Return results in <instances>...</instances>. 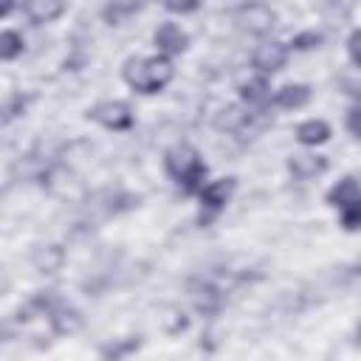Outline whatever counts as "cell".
I'll list each match as a JSON object with an SVG mask.
<instances>
[{"instance_id":"cell-20","label":"cell","mask_w":361,"mask_h":361,"mask_svg":"<svg viewBox=\"0 0 361 361\" xmlns=\"http://www.w3.org/2000/svg\"><path fill=\"white\" fill-rule=\"evenodd\" d=\"M319 42H322V34H316V31H305V34L293 37V48H299V51H305V48H316Z\"/></svg>"},{"instance_id":"cell-15","label":"cell","mask_w":361,"mask_h":361,"mask_svg":"<svg viewBox=\"0 0 361 361\" xmlns=\"http://www.w3.org/2000/svg\"><path fill=\"white\" fill-rule=\"evenodd\" d=\"M307 99H310V87H307V85H285V87L276 90V96H274V102H276L279 107H288V110H296V107L307 104Z\"/></svg>"},{"instance_id":"cell-6","label":"cell","mask_w":361,"mask_h":361,"mask_svg":"<svg viewBox=\"0 0 361 361\" xmlns=\"http://www.w3.org/2000/svg\"><path fill=\"white\" fill-rule=\"evenodd\" d=\"M285 59H288V48L282 45V42H262L257 51H254V68L257 71H262V73H274V71H279L282 65H285Z\"/></svg>"},{"instance_id":"cell-16","label":"cell","mask_w":361,"mask_h":361,"mask_svg":"<svg viewBox=\"0 0 361 361\" xmlns=\"http://www.w3.org/2000/svg\"><path fill=\"white\" fill-rule=\"evenodd\" d=\"M296 138H299L302 144H324V141L330 138V127H327V121L310 118V121L299 124V130H296Z\"/></svg>"},{"instance_id":"cell-17","label":"cell","mask_w":361,"mask_h":361,"mask_svg":"<svg viewBox=\"0 0 361 361\" xmlns=\"http://www.w3.org/2000/svg\"><path fill=\"white\" fill-rule=\"evenodd\" d=\"M141 3H144V0H110V6L104 8V17H107V20H110V23L116 25V23H118L121 17L133 14V11H135V8L141 6Z\"/></svg>"},{"instance_id":"cell-3","label":"cell","mask_w":361,"mask_h":361,"mask_svg":"<svg viewBox=\"0 0 361 361\" xmlns=\"http://www.w3.org/2000/svg\"><path fill=\"white\" fill-rule=\"evenodd\" d=\"M31 305H37V307L48 316L54 333H59V336H65V333H76V330L82 327V316H79V310H73L71 305L59 302V299L51 296V293H48V296H37Z\"/></svg>"},{"instance_id":"cell-19","label":"cell","mask_w":361,"mask_h":361,"mask_svg":"<svg viewBox=\"0 0 361 361\" xmlns=\"http://www.w3.org/2000/svg\"><path fill=\"white\" fill-rule=\"evenodd\" d=\"M341 223H344V228H361V200H355L353 206H344Z\"/></svg>"},{"instance_id":"cell-24","label":"cell","mask_w":361,"mask_h":361,"mask_svg":"<svg viewBox=\"0 0 361 361\" xmlns=\"http://www.w3.org/2000/svg\"><path fill=\"white\" fill-rule=\"evenodd\" d=\"M133 347H138V341H127V344H118V347H104L102 355H113V358H118L121 353H127V350H133Z\"/></svg>"},{"instance_id":"cell-23","label":"cell","mask_w":361,"mask_h":361,"mask_svg":"<svg viewBox=\"0 0 361 361\" xmlns=\"http://www.w3.org/2000/svg\"><path fill=\"white\" fill-rule=\"evenodd\" d=\"M347 48H350V56L355 65H361V31H353L350 39H347Z\"/></svg>"},{"instance_id":"cell-22","label":"cell","mask_w":361,"mask_h":361,"mask_svg":"<svg viewBox=\"0 0 361 361\" xmlns=\"http://www.w3.org/2000/svg\"><path fill=\"white\" fill-rule=\"evenodd\" d=\"M347 130H350L355 138H361V107H353V110L347 113Z\"/></svg>"},{"instance_id":"cell-18","label":"cell","mask_w":361,"mask_h":361,"mask_svg":"<svg viewBox=\"0 0 361 361\" xmlns=\"http://www.w3.org/2000/svg\"><path fill=\"white\" fill-rule=\"evenodd\" d=\"M20 51H23V37H20L17 31H8V28H6V31L0 34V56H3V59H14Z\"/></svg>"},{"instance_id":"cell-10","label":"cell","mask_w":361,"mask_h":361,"mask_svg":"<svg viewBox=\"0 0 361 361\" xmlns=\"http://www.w3.org/2000/svg\"><path fill=\"white\" fill-rule=\"evenodd\" d=\"M23 8H25V14H28L31 23L42 25V23L56 20L65 11V0H25Z\"/></svg>"},{"instance_id":"cell-14","label":"cell","mask_w":361,"mask_h":361,"mask_svg":"<svg viewBox=\"0 0 361 361\" xmlns=\"http://www.w3.org/2000/svg\"><path fill=\"white\" fill-rule=\"evenodd\" d=\"M251 121H254V113H243L240 107H226L217 116V127L228 130V133H245L251 127Z\"/></svg>"},{"instance_id":"cell-4","label":"cell","mask_w":361,"mask_h":361,"mask_svg":"<svg viewBox=\"0 0 361 361\" xmlns=\"http://www.w3.org/2000/svg\"><path fill=\"white\" fill-rule=\"evenodd\" d=\"M274 11L262 3H251V6H243L237 14H234V23L248 31V34H268L274 28Z\"/></svg>"},{"instance_id":"cell-2","label":"cell","mask_w":361,"mask_h":361,"mask_svg":"<svg viewBox=\"0 0 361 361\" xmlns=\"http://www.w3.org/2000/svg\"><path fill=\"white\" fill-rule=\"evenodd\" d=\"M166 164V172L178 180V186L186 192V195H195L203 189V178H206V164L200 161V155L189 147V144H178L166 152L164 158Z\"/></svg>"},{"instance_id":"cell-21","label":"cell","mask_w":361,"mask_h":361,"mask_svg":"<svg viewBox=\"0 0 361 361\" xmlns=\"http://www.w3.org/2000/svg\"><path fill=\"white\" fill-rule=\"evenodd\" d=\"M164 6L169 11H178V14H186V11H195L200 6V0H164Z\"/></svg>"},{"instance_id":"cell-8","label":"cell","mask_w":361,"mask_h":361,"mask_svg":"<svg viewBox=\"0 0 361 361\" xmlns=\"http://www.w3.org/2000/svg\"><path fill=\"white\" fill-rule=\"evenodd\" d=\"M152 39H155V45H158L161 54H180V51H186V45H189L186 31H180L175 23L158 25V31H155Z\"/></svg>"},{"instance_id":"cell-25","label":"cell","mask_w":361,"mask_h":361,"mask_svg":"<svg viewBox=\"0 0 361 361\" xmlns=\"http://www.w3.org/2000/svg\"><path fill=\"white\" fill-rule=\"evenodd\" d=\"M11 8H14V0H0V14H3V17H8Z\"/></svg>"},{"instance_id":"cell-7","label":"cell","mask_w":361,"mask_h":361,"mask_svg":"<svg viewBox=\"0 0 361 361\" xmlns=\"http://www.w3.org/2000/svg\"><path fill=\"white\" fill-rule=\"evenodd\" d=\"M234 192V178H220V180H212L206 183L197 195H200V203L209 209V212H220L226 206V200L231 197Z\"/></svg>"},{"instance_id":"cell-1","label":"cell","mask_w":361,"mask_h":361,"mask_svg":"<svg viewBox=\"0 0 361 361\" xmlns=\"http://www.w3.org/2000/svg\"><path fill=\"white\" fill-rule=\"evenodd\" d=\"M172 62L166 56H135L124 62V79L138 93H158L172 79Z\"/></svg>"},{"instance_id":"cell-12","label":"cell","mask_w":361,"mask_h":361,"mask_svg":"<svg viewBox=\"0 0 361 361\" xmlns=\"http://www.w3.org/2000/svg\"><path fill=\"white\" fill-rule=\"evenodd\" d=\"M355 200H361V183L355 180V178H344V180H338L330 192H327V203H333V206H353Z\"/></svg>"},{"instance_id":"cell-11","label":"cell","mask_w":361,"mask_h":361,"mask_svg":"<svg viewBox=\"0 0 361 361\" xmlns=\"http://www.w3.org/2000/svg\"><path fill=\"white\" fill-rule=\"evenodd\" d=\"M288 169L293 172V178L310 180V178H316L327 169V158H322V155H293L288 161Z\"/></svg>"},{"instance_id":"cell-9","label":"cell","mask_w":361,"mask_h":361,"mask_svg":"<svg viewBox=\"0 0 361 361\" xmlns=\"http://www.w3.org/2000/svg\"><path fill=\"white\" fill-rule=\"evenodd\" d=\"M189 293H192V302H195V307H197L200 313H217L220 305H223V293H220L212 282L197 279V282L189 285Z\"/></svg>"},{"instance_id":"cell-5","label":"cell","mask_w":361,"mask_h":361,"mask_svg":"<svg viewBox=\"0 0 361 361\" xmlns=\"http://www.w3.org/2000/svg\"><path fill=\"white\" fill-rule=\"evenodd\" d=\"M87 116L99 124H104L107 130H127L133 127V113L124 102H102L96 107L87 110Z\"/></svg>"},{"instance_id":"cell-13","label":"cell","mask_w":361,"mask_h":361,"mask_svg":"<svg viewBox=\"0 0 361 361\" xmlns=\"http://www.w3.org/2000/svg\"><path fill=\"white\" fill-rule=\"evenodd\" d=\"M240 96L248 107H265L268 99H271V87L265 79H248L240 85Z\"/></svg>"}]
</instances>
